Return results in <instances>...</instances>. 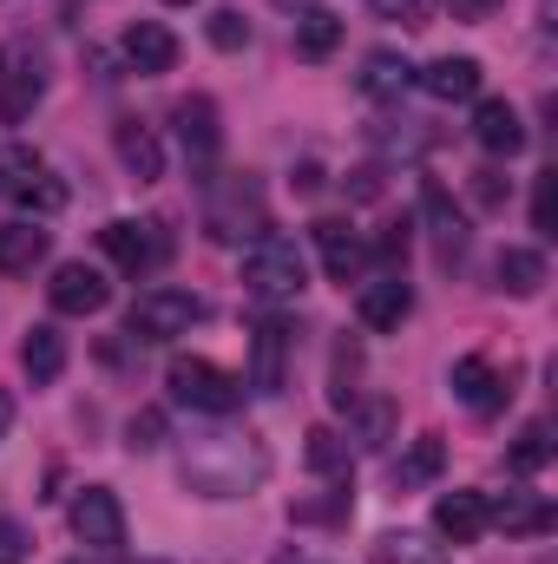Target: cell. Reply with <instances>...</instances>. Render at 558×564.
Masks as SVG:
<instances>
[{
  "mask_svg": "<svg viewBox=\"0 0 558 564\" xmlns=\"http://www.w3.org/2000/svg\"><path fill=\"white\" fill-rule=\"evenodd\" d=\"M178 479H184L197 499H250V492L270 479V446H264L250 426L191 433L184 453H178Z\"/></svg>",
  "mask_w": 558,
  "mask_h": 564,
  "instance_id": "6da1fadb",
  "label": "cell"
},
{
  "mask_svg": "<svg viewBox=\"0 0 558 564\" xmlns=\"http://www.w3.org/2000/svg\"><path fill=\"white\" fill-rule=\"evenodd\" d=\"M270 230V210H264V184L244 171V177H217L211 197H204V237L217 243H257Z\"/></svg>",
  "mask_w": 558,
  "mask_h": 564,
  "instance_id": "7a4b0ae2",
  "label": "cell"
},
{
  "mask_svg": "<svg viewBox=\"0 0 558 564\" xmlns=\"http://www.w3.org/2000/svg\"><path fill=\"white\" fill-rule=\"evenodd\" d=\"M164 388H171V401H184V408H197V414H237L244 408V375H230V368H217V361H204V355H178L171 368H164Z\"/></svg>",
  "mask_w": 558,
  "mask_h": 564,
  "instance_id": "3957f363",
  "label": "cell"
},
{
  "mask_svg": "<svg viewBox=\"0 0 558 564\" xmlns=\"http://www.w3.org/2000/svg\"><path fill=\"white\" fill-rule=\"evenodd\" d=\"M302 282H309V263H302L296 237L264 230V237L244 250V289H250L257 302H289V295H302Z\"/></svg>",
  "mask_w": 558,
  "mask_h": 564,
  "instance_id": "277c9868",
  "label": "cell"
},
{
  "mask_svg": "<svg viewBox=\"0 0 558 564\" xmlns=\"http://www.w3.org/2000/svg\"><path fill=\"white\" fill-rule=\"evenodd\" d=\"M211 308H204V295H191V289H144L139 302H132V315H126V335L132 341H178V335H191L197 322H204Z\"/></svg>",
  "mask_w": 558,
  "mask_h": 564,
  "instance_id": "5b68a950",
  "label": "cell"
},
{
  "mask_svg": "<svg viewBox=\"0 0 558 564\" xmlns=\"http://www.w3.org/2000/svg\"><path fill=\"white\" fill-rule=\"evenodd\" d=\"M40 99H46V59H40V46L33 40H7L0 46V119L26 126Z\"/></svg>",
  "mask_w": 558,
  "mask_h": 564,
  "instance_id": "8992f818",
  "label": "cell"
},
{
  "mask_svg": "<svg viewBox=\"0 0 558 564\" xmlns=\"http://www.w3.org/2000/svg\"><path fill=\"white\" fill-rule=\"evenodd\" d=\"M73 532L86 545H99V552H119L126 545V506H119V492L112 486H86L73 499Z\"/></svg>",
  "mask_w": 558,
  "mask_h": 564,
  "instance_id": "52a82bcc",
  "label": "cell"
},
{
  "mask_svg": "<svg viewBox=\"0 0 558 564\" xmlns=\"http://www.w3.org/2000/svg\"><path fill=\"white\" fill-rule=\"evenodd\" d=\"M99 243H106V257H112L126 276H144V270H158V263H164L158 224H139V217H112V224L99 230Z\"/></svg>",
  "mask_w": 558,
  "mask_h": 564,
  "instance_id": "ba28073f",
  "label": "cell"
},
{
  "mask_svg": "<svg viewBox=\"0 0 558 564\" xmlns=\"http://www.w3.org/2000/svg\"><path fill=\"white\" fill-rule=\"evenodd\" d=\"M46 302H53V315H99L112 302V282L93 263H60L53 282H46Z\"/></svg>",
  "mask_w": 558,
  "mask_h": 564,
  "instance_id": "9c48e42d",
  "label": "cell"
},
{
  "mask_svg": "<svg viewBox=\"0 0 558 564\" xmlns=\"http://www.w3.org/2000/svg\"><path fill=\"white\" fill-rule=\"evenodd\" d=\"M355 315H362V328H375V335H395V328L415 315V289L388 270V276L362 282V295H355Z\"/></svg>",
  "mask_w": 558,
  "mask_h": 564,
  "instance_id": "30bf717a",
  "label": "cell"
},
{
  "mask_svg": "<svg viewBox=\"0 0 558 564\" xmlns=\"http://www.w3.org/2000/svg\"><path fill=\"white\" fill-rule=\"evenodd\" d=\"M289 328H282L277 315H264L257 322V335H250V388L257 394H282L289 388Z\"/></svg>",
  "mask_w": 558,
  "mask_h": 564,
  "instance_id": "8fae6325",
  "label": "cell"
},
{
  "mask_svg": "<svg viewBox=\"0 0 558 564\" xmlns=\"http://www.w3.org/2000/svg\"><path fill=\"white\" fill-rule=\"evenodd\" d=\"M171 126H178V144H184V158H191V164H211V158L224 151V126H217V106H211L204 93L178 99V106H171Z\"/></svg>",
  "mask_w": 558,
  "mask_h": 564,
  "instance_id": "7c38bea8",
  "label": "cell"
},
{
  "mask_svg": "<svg viewBox=\"0 0 558 564\" xmlns=\"http://www.w3.org/2000/svg\"><path fill=\"white\" fill-rule=\"evenodd\" d=\"M506 394H513V388H506V375H500L486 355H460V361H453V401H460V408H473V414H500Z\"/></svg>",
  "mask_w": 558,
  "mask_h": 564,
  "instance_id": "4fadbf2b",
  "label": "cell"
},
{
  "mask_svg": "<svg viewBox=\"0 0 558 564\" xmlns=\"http://www.w3.org/2000/svg\"><path fill=\"white\" fill-rule=\"evenodd\" d=\"M433 532H440L447 545H473V539L486 532V492H473V486L440 492V499H433Z\"/></svg>",
  "mask_w": 558,
  "mask_h": 564,
  "instance_id": "5bb4252c",
  "label": "cell"
},
{
  "mask_svg": "<svg viewBox=\"0 0 558 564\" xmlns=\"http://www.w3.org/2000/svg\"><path fill=\"white\" fill-rule=\"evenodd\" d=\"M420 217H427V237H433V250H440V263H453L460 250H466V210H453V197H447V184H420Z\"/></svg>",
  "mask_w": 558,
  "mask_h": 564,
  "instance_id": "9a60e30c",
  "label": "cell"
},
{
  "mask_svg": "<svg viewBox=\"0 0 558 564\" xmlns=\"http://www.w3.org/2000/svg\"><path fill=\"white\" fill-rule=\"evenodd\" d=\"M486 525H500L506 539H539V532H552V506L539 492H500V499H486Z\"/></svg>",
  "mask_w": 558,
  "mask_h": 564,
  "instance_id": "2e32d148",
  "label": "cell"
},
{
  "mask_svg": "<svg viewBox=\"0 0 558 564\" xmlns=\"http://www.w3.org/2000/svg\"><path fill=\"white\" fill-rule=\"evenodd\" d=\"M415 79L433 93V99H447V106H453V99H480V79H486V73H480V59H473V53H440L433 66H420Z\"/></svg>",
  "mask_w": 558,
  "mask_h": 564,
  "instance_id": "e0dca14e",
  "label": "cell"
},
{
  "mask_svg": "<svg viewBox=\"0 0 558 564\" xmlns=\"http://www.w3.org/2000/svg\"><path fill=\"white\" fill-rule=\"evenodd\" d=\"M309 237H315V250H322V270H329L335 282H355V276H362L368 250H362V237H355V230H348L342 217H322V224H315Z\"/></svg>",
  "mask_w": 558,
  "mask_h": 564,
  "instance_id": "ac0fdd59",
  "label": "cell"
},
{
  "mask_svg": "<svg viewBox=\"0 0 558 564\" xmlns=\"http://www.w3.org/2000/svg\"><path fill=\"white\" fill-rule=\"evenodd\" d=\"M112 151H119V164H126L139 184H158V177H164V144H158V132L139 126V119H119V126H112Z\"/></svg>",
  "mask_w": 558,
  "mask_h": 564,
  "instance_id": "d6986e66",
  "label": "cell"
},
{
  "mask_svg": "<svg viewBox=\"0 0 558 564\" xmlns=\"http://www.w3.org/2000/svg\"><path fill=\"white\" fill-rule=\"evenodd\" d=\"M20 368H26L33 388H53V381L66 375V335H60L53 322L26 328V341H20Z\"/></svg>",
  "mask_w": 558,
  "mask_h": 564,
  "instance_id": "ffe728a7",
  "label": "cell"
},
{
  "mask_svg": "<svg viewBox=\"0 0 558 564\" xmlns=\"http://www.w3.org/2000/svg\"><path fill=\"white\" fill-rule=\"evenodd\" d=\"M473 139L486 144L493 158H513V151H526V126H519V112L506 99H480L473 106Z\"/></svg>",
  "mask_w": 558,
  "mask_h": 564,
  "instance_id": "44dd1931",
  "label": "cell"
},
{
  "mask_svg": "<svg viewBox=\"0 0 558 564\" xmlns=\"http://www.w3.org/2000/svg\"><path fill=\"white\" fill-rule=\"evenodd\" d=\"M126 66H132V73H171V66H178V40H171V26H158V20H132V26H126Z\"/></svg>",
  "mask_w": 558,
  "mask_h": 564,
  "instance_id": "7402d4cb",
  "label": "cell"
},
{
  "mask_svg": "<svg viewBox=\"0 0 558 564\" xmlns=\"http://www.w3.org/2000/svg\"><path fill=\"white\" fill-rule=\"evenodd\" d=\"M33 263H46V230H40V217L0 224V276H26Z\"/></svg>",
  "mask_w": 558,
  "mask_h": 564,
  "instance_id": "603a6c76",
  "label": "cell"
},
{
  "mask_svg": "<svg viewBox=\"0 0 558 564\" xmlns=\"http://www.w3.org/2000/svg\"><path fill=\"white\" fill-rule=\"evenodd\" d=\"M355 86H362V93H368L375 106H395V99H401V93L415 86V66H408L401 53H368V59H362V79H355Z\"/></svg>",
  "mask_w": 558,
  "mask_h": 564,
  "instance_id": "cb8c5ba5",
  "label": "cell"
},
{
  "mask_svg": "<svg viewBox=\"0 0 558 564\" xmlns=\"http://www.w3.org/2000/svg\"><path fill=\"white\" fill-rule=\"evenodd\" d=\"M302 459H309V473L329 479V486H348V479H355V453H348V440H342L335 426H315L309 446H302Z\"/></svg>",
  "mask_w": 558,
  "mask_h": 564,
  "instance_id": "d4e9b609",
  "label": "cell"
},
{
  "mask_svg": "<svg viewBox=\"0 0 558 564\" xmlns=\"http://www.w3.org/2000/svg\"><path fill=\"white\" fill-rule=\"evenodd\" d=\"M335 46H342V20L329 7H302L296 13V53L302 59H329Z\"/></svg>",
  "mask_w": 558,
  "mask_h": 564,
  "instance_id": "484cf974",
  "label": "cell"
},
{
  "mask_svg": "<svg viewBox=\"0 0 558 564\" xmlns=\"http://www.w3.org/2000/svg\"><path fill=\"white\" fill-rule=\"evenodd\" d=\"M348 440L355 446H388L395 440V401H382V394L348 401Z\"/></svg>",
  "mask_w": 558,
  "mask_h": 564,
  "instance_id": "4316f807",
  "label": "cell"
},
{
  "mask_svg": "<svg viewBox=\"0 0 558 564\" xmlns=\"http://www.w3.org/2000/svg\"><path fill=\"white\" fill-rule=\"evenodd\" d=\"M493 276H500L506 295H539V289H546V257H539V250H500Z\"/></svg>",
  "mask_w": 558,
  "mask_h": 564,
  "instance_id": "83f0119b",
  "label": "cell"
},
{
  "mask_svg": "<svg viewBox=\"0 0 558 564\" xmlns=\"http://www.w3.org/2000/svg\"><path fill=\"white\" fill-rule=\"evenodd\" d=\"M440 466H447V446L433 440V433H420L415 446L395 459V486L408 492V486H427V479H440Z\"/></svg>",
  "mask_w": 558,
  "mask_h": 564,
  "instance_id": "f1b7e54d",
  "label": "cell"
},
{
  "mask_svg": "<svg viewBox=\"0 0 558 564\" xmlns=\"http://www.w3.org/2000/svg\"><path fill=\"white\" fill-rule=\"evenodd\" d=\"M546 459H552V426L526 421L519 426V440H513V453H506V466H513V473H539Z\"/></svg>",
  "mask_w": 558,
  "mask_h": 564,
  "instance_id": "f546056e",
  "label": "cell"
},
{
  "mask_svg": "<svg viewBox=\"0 0 558 564\" xmlns=\"http://www.w3.org/2000/svg\"><path fill=\"white\" fill-rule=\"evenodd\" d=\"M13 204L33 210V217H53V210H66V184H60L53 171H40V177H26V184L13 191Z\"/></svg>",
  "mask_w": 558,
  "mask_h": 564,
  "instance_id": "4dcf8cb0",
  "label": "cell"
},
{
  "mask_svg": "<svg viewBox=\"0 0 558 564\" xmlns=\"http://www.w3.org/2000/svg\"><path fill=\"white\" fill-rule=\"evenodd\" d=\"M46 164H40V151L33 144H0V197H13L26 177H40Z\"/></svg>",
  "mask_w": 558,
  "mask_h": 564,
  "instance_id": "1f68e13d",
  "label": "cell"
},
{
  "mask_svg": "<svg viewBox=\"0 0 558 564\" xmlns=\"http://www.w3.org/2000/svg\"><path fill=\"white\" fill-rule=\"evenodd\" d=\"M375 558L382 564H447L440 558V545H420L415 532H388V539L375 545Z\"/></svg>",
  "mask_w": 558,
  "mask_h": 564,
  "instance_id": "d6a6232c",
  "label": "cell"
},
{
  "mask_svg": "<svg viewBox=\"0 0 558 564\" xmlns=\"http://www.w3.org/2000/svg\"><path fill=\"white\" fill-rule=\"evenodd\" d=\"M211 46H217V53H244V46H250V20H244L237 7H217V13H211Z\"/></svg>",
  "mask_w": 558,
  "mask_h": 564,
  "instance_id": "836d02e7",
  "label": "cell"
},
{
  "mask_svg": "<svg viewBox=\"0 0 558 564\" xmlns=\"http://www.w3.org/2000/svg\"><path fill=\"white\" fill-rule=\"evenodd\" d=\"M533 230H539V237H552L558 230V171H546L539 191H533Z\"/></svg>",
  "mask_w": 558,
  "mask_h": 564,
  "instance_id": "e575fe53",
  "label": "cell"
},
{
  "mask_svg": "<svg viewBox=\"0 0 558 564\" xmlns=\"http://www.w3.org/2000/svg\"><path fill=\"white\" fill-rule=\"evenodd\" d=\"M126 446H132V453H151V446H164V414H158V408L132 414V426H126Z\"/></svg>",
  "mask_w": 558,
  "mask_h": 564,
  "instance_id": "d590c367",
  "label": "cell"
},
{
  "mask_svg": "<svg viewBox=\"0 0 558 564\" xmlns=\"http://www.w3.org/2000/svg\"><path fill=\"white\" fill-rule=\"evenodd\" d=\"M33 558V532L20 519H0V564H26Z\"/></svg>",
  "mask_w": 558,
  "mask_h": 564,
  "instance_id": "8d00e7d4",
  "label": "cell"
},
{
  "mask_svg": "<svg viewBox=\"0 0 558 564\" xmlns=\"http://www.w3.org/2000/svg\"><path fill=\"white\" fill-rule=\"evenodd\" d=\"M375 20H395V26H427V0H368Z\"/></svg>",
  "mask_w": 558,
  "mask_h": 564,
  "instance_id": "74e56055",
  "label": "cell"
},
{
  "mask_svg": "<svg viewBox=\"0 0 558 564\" xmlns=\"http://www.w3.org/2000/svg\"><path fill=\"white\" fill-rule=\"evenodd\" d=\"M473 197H480L486 210H500V204H506V184H500V171H473Z\"/></svg>",
  "mask_w": 558,
  "mask_h": 564,
  "instance_id": "f35d334b",
  "label": "cell"
},
{
  "mask_svg": "<svg viewBox=\"0 0 558 564\" xmlns=\"http://www.w3.org/2000/svg\"><path fill=\"white\" fill-rule=\"evenodd\" d=\"M440 7H447L453 20H486V13H493L500 0H440Z\"/></svg>",
  "mask_w": 558,
  "mask_h": 564,
  "instance_id": "ab89813d",
  "label": "cell"
},
{
  "mask_svg": "<svg viewBox=\"0 0 558 564\" xmlns=\"http://www.w3.org/2000/svg\"><path fill=\"white\" fill-rule=\"evenodd\" d=\"M7 426H13V394L0 388V440H7Z\"/></svg>",
  "mask_w": 558,
  "mask_h": 564,
  "instance_id": "60d3db41",
  "label": "cell"
},
{
  "mask_svg": "<svg viewBox=\"0 0 558 564\" xmlns=\"http://www.w3.org/2000/svg\"><path fill=\"white\" fill-rule=\"evenodd\" d=\"M164 7H191V0H164Z\"/></svg>",
  "mask_w": 558,
  "mask_h": 564,
  "instance_id": "b9f144b4",
  "label": "cell"
}]
</instances>
